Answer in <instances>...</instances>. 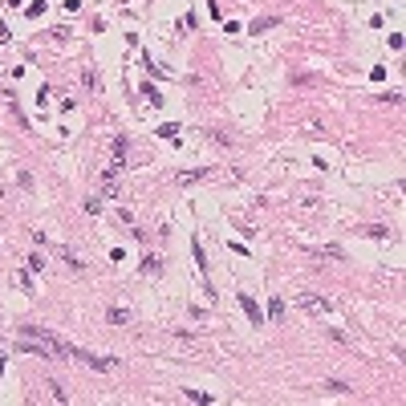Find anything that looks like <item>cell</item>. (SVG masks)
<instances>
[{
    "label": "cell",
    "instance_id": "cell-1",
    "mask_svg": "<svg viewBox=\"0 0 406 406\" xmlns=\"http://www.w3.org/2000/svg\"><path fill=\"white\" fill-rule=\"evenodd\" d=\"M21 345H29L33 353H41V357H73V345H65V341H57L53 333H41V329H29V325H21Z\"/></svg>",
    "mask_w": 406,
    "mask_h": 406
},
{
    "label": "cell",
    "instance_id": "cell-2",
    "mask_svg": "<svg viewBox=\"0 0 406 406\" xmlns=\"http://www.w3.org/2000/svg\"><path fill=\"white\" fill-rule=\"evenodd\" d=\"M297 305H301V309H309V313H321V317H325V313H333V301H329V297H313V293H301V297H297Z\"/></svg>",
    "mask_w": 406,
    "mask_h": 406
},
{
    "label": "cell",
    "instance_id": "cell-3",
    "mask_svg": "<svg viewBox=\"0 0 406 406\" xmlns=\"http://www.w3.org/2000/svg\"><path fill=\"white\" fill-rule=\"evenodd\" d=\"M240 305H244V313H248V321H252V325H264V313H260V305H256L248 293H240Z\"/></svg>",
    "mask_w": 406,
    "mask_h": 406
},
{
    "label": "cell",
    "instance_id": "cell-4",
    "mask_svg": "<svg viewBox=\"0 0 406 406\" xmlns=\"http://www.w3.org/2000/svg\"><path fill=\"white\" fill-rule=\"evenodd\" d=\"M281 25V17H256L252 21V33H268V29H277Z\"/></svg>",
    "mask_w": 406,
    "mask_h": 406
},
{
    "label": "cell",
    "instance_id": "cell-5",
    "mask_svg": "<svg viewBox=\"0 0 406 406\" xmlns=\"http://www.w3.org/2000/svg\"><path fill=\"white\" fill-rule=\"evenodd\" d=\"M268 317H273V321H281V317H285V301H281V297L268 301Z\"/></svg>",
    "mask_w": 406,
    "mask_h": 406
},
{
    "label": "cell",
    "instance_id": "cell-6",
    "mask_svg": "<svg viewBox=\"0 0 406 406\" xmlns=\"http://www.w3.org/2000/svg\"><path fill=\"white\" fill-rule=\"evenodd\" d=\"M45 398H49V402H65V390H61V386H45Z\"/></svg>",
    "mask_w": 406,
    "mask_h": 406
},
{
    "label": "cell",
    "instance_id": "cell-7",
    "mask_svg": "<svg viewBox=\"0 0 406 406\" xmlns=\"http://www.w3.org/2000/svg\"><path fill=\"white\" fill-rule=\"evenodd\" d=\"M203 175H207V171H183V175H175V179H179V183H195V179H203Z\"/></svg>",
    "mask_w": 406,
    "mask_h": 406
},
{
    "label": "cell",
    "instance_id": "cell-8",
    "mask_svg": "<svg viewBox=\"0 0 406 406\" xmlns=\"http://www.w3.org/2000/svg\"><path fill=\"white\" fill-rule=\"evenodd\" d=\"M110 321H114V325H126L130 313H126V309H110Z\"/></svg>",
    "mask_w": 406,
    "mask_h": 406
},
{
    "label": "cell",
    "instance_id": "cell-9",
    "mask_svg": "<svg viewBox=\"0 0 406 406\" xmlns=\"http://www.w3.org/2000/svg\"><path fill=\"white\" fill-rule=\"evenodd\" d=\"M325 390H333V394H349V386H345V382H325Z\"/></svg>",
    "mask_w": 406,
    "mask_h": 406
}]
</instances>
